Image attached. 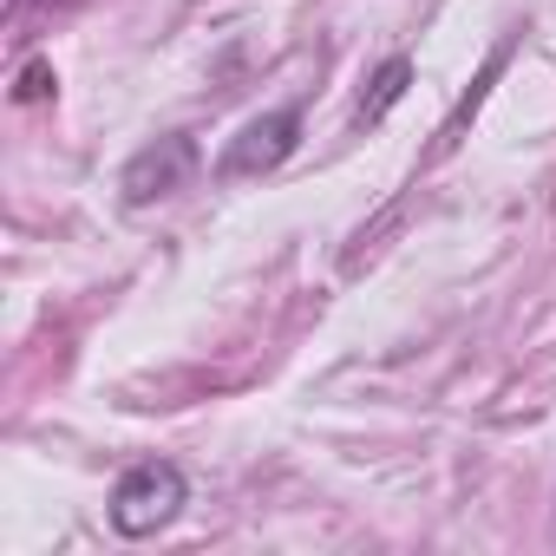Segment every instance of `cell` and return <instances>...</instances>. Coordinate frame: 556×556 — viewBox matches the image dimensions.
<instances>
[{
	"label": "cell",
	"mask_w": 556,
	"mask_h": 556,
	"mask_svg": "<svg viewBox=\"0 0 556 556\" xmlns=\"http://www.w3.org/2000/svg\"><path fill=\"white\" fill-rule=\"evenodd\" d=\"M295 144H302V112H295V105L262 112V118H249V125H242V138L223 151V177H262V170L282 164Z\"/></svg>",
	"instance_id": "cell-2"
},
{
	"label": "cell",
	"mask_w": 556,
	"mask_h": 556,
	"mask_svg": "<svg viewBox=\"0 0 556 556\" xmlns=\"http://www.w3.org/2000/svg\"><path fill=\"white\" fill-rule=\"evenodd\" d=\"M406 79H413V60H387V66L374 73V99H361V105H354V118H361V125H374V118L406 92Z\"/></svg>",
	"instance_id": "cell-4"
},
{
	"label": "cell",
	"mask_w": 556,
	"mask_h": 556,
	"mask_svg": "<svg viewBox=\"0 0 556 556\" xmlns=\"http://www.w3.org/2000/svg\"><path fill=\"white\" fill-rule=\"evenodd\" d=\"M184 510V471L170 458H144L112 491V530L118 536H157Z\"/></svg>",
	"instance_id": "cell-1"
},
{
	"label": "cell",
	"mask_w": 556,
	"mask_h": 556,
	"mask_svg": "<svg viewBox=\"0 0 556 556\" xmlns=\"http://www.w3.org/2000/svg\"><path fill=\"white\" fill-rule=\"evenodd\" d=\"M190 177H197V144H190L184 131H170V138L144 144V151L125 164V203H157V197L184 190Z\"/></svg>",
	"instance_id": "cell-3"
}]
</instances>
